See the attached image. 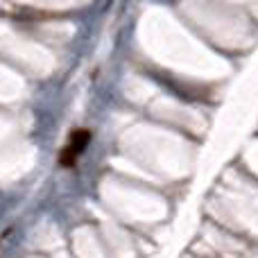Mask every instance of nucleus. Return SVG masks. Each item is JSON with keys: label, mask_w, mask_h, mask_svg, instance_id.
<instances>
[{"label": "nucleus", "mask_w": 258, "mask_h": 258, "mask_svg": "<svg viewBox=\"0 0 258 258\" xmlns=\"http://www.w3.org/2000/svg\"><path fill=\"white\" fill-rule=\"evenodd\" d=\"M91 141V132L89 129H77V132L71 134V138H68V143L61 147V156H59V161H61V165H73L77 161V156L84 152V147L89 145Z\"/></svg>", "instance_id": "nucleus-1"}]
</instances>
